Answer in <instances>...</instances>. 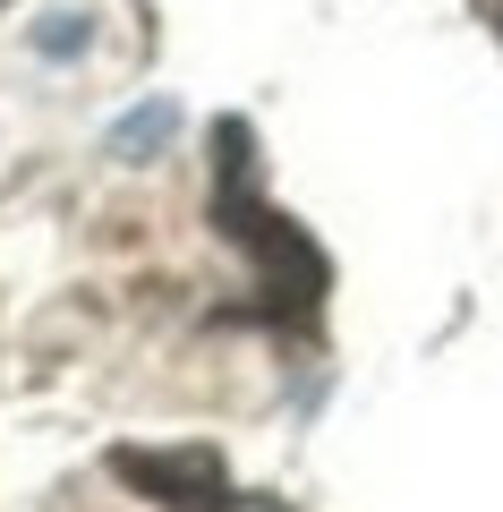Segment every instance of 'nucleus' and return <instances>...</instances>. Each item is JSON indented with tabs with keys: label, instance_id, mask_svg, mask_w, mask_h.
Here are the masks:
<instances>
[{
	"label": "nucleus",
	"instance_id": "nucleus-1",
	"mask_svg": "<svg viewBox=\"0 0 503 512\" xmlns=\"http://www.w3.org/2000/svg\"><path fill=\"white\" fill-rule=\"evenodd\" d=\"M214 231L231 239V248H248L256 308H265L273 325H316L333 265H324V248L299 222H282L256 197V128L248 120H214Z\"/></svg>",
	"mask_w": 503,
	"mask_h": 512
},
{
	"label": "nucleus",
	"instance_id": "nucleus-2",
	"mask_svg": "<svg viewBox=\"0 0 503 512\" xmlns=\"http://www.w3.org/2000/svg\"><path fill=\"white\" fill-rule=\"evenodd\" d=\"M111 478H128L137 495H154L162 512H265L222 478V453L205 444H180V453H145V444H120L111 453Z\"/></svg>",
	"mask_w": 503,
	"mask_h": 512
},
{
	"label": "nucleus",
	"instance_id": "nucleus-3",
	"mask_svg": "<svg viewBox=\"0 0 503 512\" xmlns=\"http://www.w3.org/2000/svg\"><path fill=\"white\" fill-rule=\"evenodd\" d=\"M86 43H94V18H86V9H52V18L35 26V52H43V60H77Z\"/></svg>",
	"mask_w": 503,
	"mask_h": 512
},
{
	"label": "nucleus",
	"instance_id": "nucleus-4",
	"mask_svg": "<svg viewBox=\"0 0 503 512\" xmlns=\"http://www.w3.org/2000/svg\"><path fill=\"white\" fill-rule=\"evenodd\" d=\"M171 137V103H145L137 120H120V137H111V154H128V163H145V146H162Z\"/></svg>",
	"mask_w": 503,
	"mask_h": 512
},
{
	"label": "nucleus",
	"instance_id": "nucleus-5",
	"mask_svg": "<svg viewBox=\"0 0 503 512\" xmlns=\"http://www.w3.org/2000/svg\"><path fill=\"white\" fill-rule=\"evenodd\" d=\"M469 9H478V18L495 26V43H503V0H469Z\"/></svg>",
	"mask_w": 503,
	"mask_h": 512
},
{
	"label": "nucleus",
	"instance_id": "nucleus-6",
	"mask_svg": "<svg viewBox=\"0 0 503 512\" xmlns=\"http://www.w3.org/2000/svg\"><path fill=\"white\" fill-rule=\"evenodd\" d=\"M0 9H9V0H0Z\"/></svg>",
	"mask_w": 503,
	"mask_h": 512
}]
</instances>
